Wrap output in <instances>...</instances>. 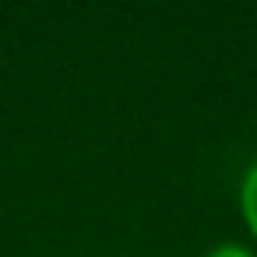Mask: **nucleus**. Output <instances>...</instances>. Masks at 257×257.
Returning a JSON list of instances; mask_svg holds the SVG:
<instances>
[{"label": "nucleus", "instance_id": "nucleus-2", "mask_svg": "<svg viewBox=\"0 0 257 257\" xmlns=\"http://www.w3.org/2000/svg\"><path fill=\"white\" fill-rule=\"evenodd\" d=\"M201 257H257V246L246 243V239H218Z\"/></svg>", "mask_w": 257, "mask_h": 257}, {"label": "nucleus", "instance_id": "nucleus-1", "mask_svg": "<svg viewBox=\"0 0 257 257\" xmlns=\"http://www.w3.org/2000/svg\"><path fill=\"white\" fill-rule=\"evenodd\" d=\"M236 208H239V218L257 246V155L243 166L239 173V183H236Z\"/></svg>", "mask_w": 257, "mask_h": 257}, {"label": "nucleus", "instance_id": "nucleus-3", "mask_svg": "<svg viewBox=\"0 0 257 257\" xmlns=\"http://www.w3.org/2000/svg\"><path fill=\"white\" fill-rule=\"evenodd\" d=\"M95 257H113V253H95Z\"/></svg>", "mask_w": 257, "mask_h": 257}]
</instances>
